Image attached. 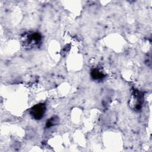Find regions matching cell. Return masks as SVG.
Masks as SVG:
<instances>
[{"instance_id": "3957f363", "label": "cell", "mask_w": 152, "mask_h": 152, "mask_svg": "<svg viewBox=\"0 0 152 152\" xmlns=\"http://www.w3.org/2000/svg\"><path fill=\"white\" fill-rule=\"evenodd\" d=\"M143 100V94L137 90H134L130 99V105L132 106V108H134L135 110L138 111L141 108Z\"/></svg>"}, {"instance_id": "6da1fadb", "label": "cell", "mask_w": 152, "mask_h": 152, "mask_svg": "<svg viewBox=\"0 0 152 152\" xmlns=\"http://www.w3.org/2000/svg\"><path fill=\"white\" fill-rule=\"evenodd\" d=\"M42 36L37 31H28L24 33L21 37V43L23 47L30 49L38 48L42 44Z\"/></svg>"}, {"instance_id": "7a4b0ae2", "label": "cell", "mask_w": 152, "mask_h": 152, "mask_svg": "<svg viewBox=\"0 0 152 152\" xmlns=\"http://www.w3.org/2000/svg\"><path fill=\"white\" fill-rule=\"evenodd\" d=\"M46 110V105L44 103H38L33 106L30 109V115L35 120H40L44 117Z\"/></svg>"}, {"instance_id": "5b68a950", "label": "cell", "mask_w": 152, "mask_h": 152, "mask_svg": "<svg viewBox=\"0 0 152 152\" xmlns=\"http://www.w3.org/2000/svg\"><path fill=\"white\" fill-rule=\"evenodd\" d=\"M59 122V119L57 116H53L50 118L46 123V128H50L56 125Z\"/></svg>"}, {"instance_id": "277c9868", "label": "cell", "mask_w": 152, "mask_h": 152, "mask_svg": "<svg viewBox=\"0 0 152 152\" xmlns=\"http://www.w3.org/2000/svg\"><path fill=\"white\" fill-rule=\"evenodd\" d=\"M90 75L94 80H102L104 78V74L99 68H93L91 70Z\"/></svg>"}]
</instances>
